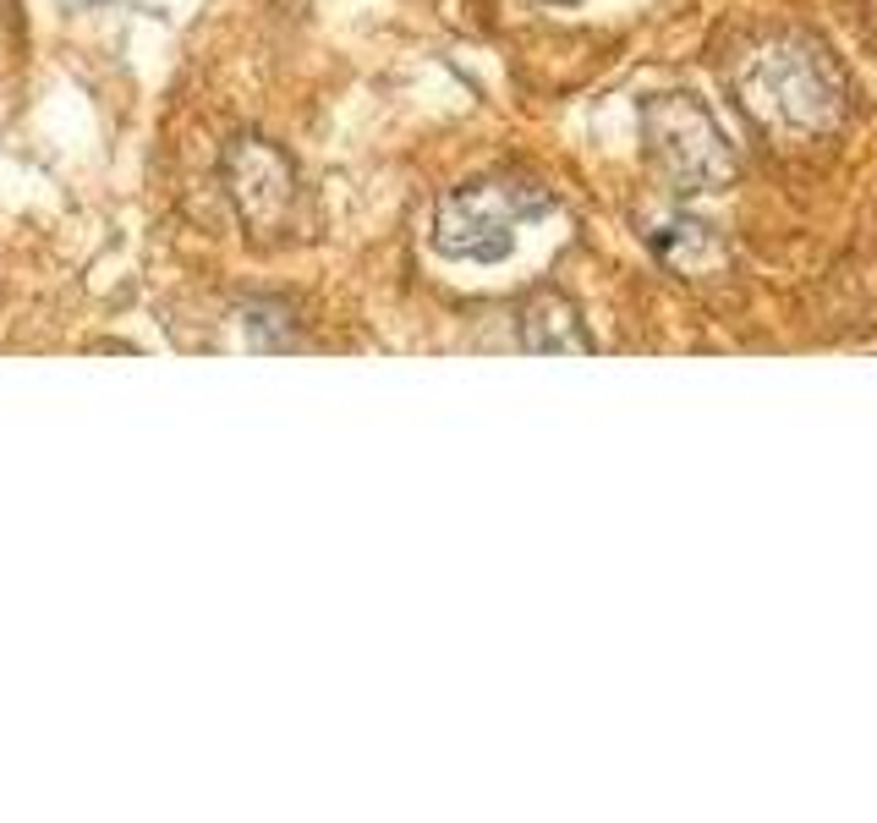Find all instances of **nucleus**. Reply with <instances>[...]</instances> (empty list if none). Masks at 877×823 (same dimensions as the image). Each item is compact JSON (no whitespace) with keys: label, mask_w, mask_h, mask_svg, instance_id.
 <instances>
[{"label":"nucleus","mask_w":877,"mask_h":823,"mask_svg":"<svg viewBox=\"0 0 877 823\" xmlns=\"http://www.w3.org/2000/svg\"><path fill=\"white\" fill-rule=\"evenodd\" d=\"M538 6H577V0H538Z\"/></svg>","instance_id":"nucleus-8"},{"label":"nucleus","mask_w":877,"mask_h":823,"mask_svg":"<svg viewBox=\"0 0 877 823\" xmlns=\"http://www.w3.org/2000/svg\"><path fill=\"white\" fill-rule=\"evenodd\" d=\"M642 149H647V165L680 198L725 192L740 170L725 127L714 122V110L697 94H653L642 105Z\"/></svg>","instance_id":"nucleus-3"},{"label":"nucleus","mask_w":877,"mask_h":823,"mask_svg":"<svg viewBox=\"0 0 877 823\" xmlns=\"http://www.w3.org/2000/svg\"><path fill=\"white\" fill-rule=\"evenodd\" d=\"M735 94L740 105L784 133V138H823L845 122L850 110V83L845 72L834 66L828 50H817L812 39H779V44H762L740 77H735Z\"/></svg>","instance_id":"nucleus-1"},{"label":"nucleus","mask_w":877,"mask_h":823,"mask_svg":"<svg viewBox=\"0 0 877 823\" xmlns=\"http://www.w3.org/2000/svg\"><path fill=\"white\" fill-rule=\"evenodd\" d=\"M225 187L247 225H281L292 209V160L270 149L264 138H236L225 155Z\"/></svg>","instance_id":"nucleus-4"},{"label":"nucleus","mask_w":877,"mask_h":823,"mask_svg":"<svg viewBox=\"0 0 877 823\" xmlns=\"http://www.w3.org/2000/svg\"><path fill=\"white\" fill-rule=\"evenodd\" d=\"M873 33H877V0H873Z\"/></svg>","instance_id":"nucleus-9"},{"label":"nucleus","mask_w":877,"mask_h":823,"mask_svg":"<svg viewBox=\"0 0 877 823\" xmlns=\"http://www.w3.org/2000/svg\"><path fill=\"white\" fill-rule=\"evenodd\" d=\"M554 198L538 181H466L450 187L434 209V253L455 264H505L516 253V231L549 214Z\"/></svg>","instance_id":"nucleus-2"},{"label":"nucleus","mask_w":877,"mask_h":823,"mask_svg":"<svg viewBox=\"0 0 877 823\" xmlns=\"http://www.w3.org/2000/svg\"><path fill=\"white\" fill-rule=\"evenodd\" d=\"M516 335H521V346L538 351V357H587V351H592V335H587L582 314H577L571 297H560V292H532V297L521 303Z\"/></svg>","instance_id":"nucleus-5"},{"label":"nucleus","mask_w":877,"mask_h":823,"mask_svg":"<svg viewBox=\"0 0 877 823\" xmlns=\"http://www.w3.org/2000/svg\"><path fill=\"white\" fill-rule=\"evenodd\" d=\"M242 329H247V346H258V351H286L292 346V314H286V303H247L242 308Z\"/></svg>","instance_id":"nucleus-7"},{"label":"nucleus","mask_w":877,"mask_h":823,"mask_svg":"<svg viewBox=\"0 0 877 823\" xmlns=\"http://www.w3.org/2000/svg\"><path fill=\"white\" fill-rule=\"evenodd\" d=\"M647 247L658 253V264H669L675 275H702L714 258H719V236L714 225L691 220V214H675V220H658L647 231Z\"/></svg>","instance_id":"nucleus-6"}]
</instances>
